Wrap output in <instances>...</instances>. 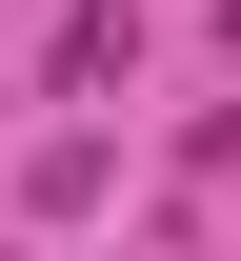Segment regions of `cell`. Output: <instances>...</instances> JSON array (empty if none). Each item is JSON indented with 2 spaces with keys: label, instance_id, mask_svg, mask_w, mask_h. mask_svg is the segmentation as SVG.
<instances>
[{
  "label": "cell",
  "instance_id": "6da1fadb",
  "mask_svg": "<svg viewBox=\"0 0 241 261\" xmlns=\"http://www.w3.org/2000/svg\"><path fill=\"white\" fill-rule=\"evenodd\" d=\"M121 61H141V20H121V0H61V81H81V100H101Z\"/></svg>",
  "mask_w": 241,
  "mask_h": 261
}]
</instances>
